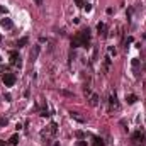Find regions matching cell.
Instances as JSON below:
<instances>
[{"mask_svg":"<svg viewBox=\"0 0 146 146\" xmlns=\"http://www.w3.org/2000/svg\"><path fill=\"white\" fill-rule=\"evenodd\" d=\"M37 54H39V46H34V51H31V61H36Z\"/></svg>","mask_w":146,"mask_h":146,"instance_id":"52a82bcc","label":"cell"},{"mask_svg":"<svg viewBox=\"0 0 146 146\" xmlns=\"http://www.w3.org/2000/svg\"><path fill=\"white\" fill-rule=\"evenodd\" d=\"M0 26H2L4 29H12V26H14V24H12V21L9 17H4L2 21H0Z\"/></svg>","mask_w":146,"mask_h":146,"instance_id":"277c9868","label":"cell"},{"mask_svg":"<svg viewBox=\"0 0 146 146\" xmlns=\"http://www.w3.org/2000/svg\"><path fill=\"white\" fill-rule=\"evenodd\" d=\"M90 44V29H82V31H78L73 37H71V48H88Z\"/></svg>","mask_w":146,"mask_h":146,"instance_id":"6da1fadb","label":"cell"},{"mask_svg":"<svg viewBox=\"0 0 146 146\" xmlns=\"http://www.w3.org/2000/svg\"><path fill=\"white\" fill-rule=\"evenodd\" d=\"M92 104H93V105L97 104V95H93V97H92Z\"/></svg>","mask_w":146,"mask_h":146,"instance_id":"44dd1931","label":"cell"},{"mask_svg":"<svg viewBox=\"0 0 146 146\" xmlns=\"http://www.w3.org/2000/svg\"><path fill=\"white\" fill-rule=\"evenodd\" d=\"M78 146H87V141H83V139H80V141H78Z\"/></svg>","mask_w":146,"mask_h":146,"instance_id":"d6986e66","label":"cell"},{"mask_svg":"<svg viewBox=\"0 0 146 146\" xmlns=\"http://www.w3.org/2000/svg\"><path fill=\"white\" fill-rule=\"evenodd\" d=\"M36 2H37V4H41V0H36Z\"/></svg>","mask_w":146,"mask_h":146,"instance_id":"7402d4cb","label":"cell"},{"mask_svg":"<svg viewBox=\"0 0 146 146\" xmlns=\"http://www.w3.org/2000/svg\"><path fill=\"white\" fill-rule=\"evenodd\" d=\"M92 146H104V139L102 138H93Z\"/></svg>","mask_w":146,"mask_h":146,"instance_id":"30bf717a","label":"cell"},{"mask_svg":"<svg viewBox=\"0 0 146 146\" xmlns=\"http://www.w3.org/2000/svg\"><path fill=\"white\" fill-rule=\"evenodd\" d=\"M132 139H134V141H143V139H144V134H143L141 131H136V132H132Z\"/></svg>","mask_w":146,"mask_h":146,"instance_id":"8992f818","label":"cell"},{"mask_svg":"<svg viewBox=\"0 0 146 146\" xmlns=\"http://www.w3.org/2000/svg\"><path fill=\"white\" fill-rule=\"evenodd\" d=\"M70 116H71V117H73V119H77V121H78V122H83V119L80 117V116L77 114V112H70Z\"/></svg>","mask_w":146,"mask_h":146,"instance_id":"7c38bea8","label":"cell"},{"mask_svg":"<svg viewBox=\"0 0 146 146\" xmlns=\"http://www.w3.org/2000/svg\"><path fill=\"white\" fill-rule=\"evenodd\" d=\"M75 134H77V138H78V139H83V132L82 131H77Z\"/></svg>","mask_w":146,"mask_h":146,"instance_id":"9a60e30c","label":"cell"},{"mask_svg":"<svg viewBox=\"0 0 146 146\" xmlns=\"http://www.w3.org/2000/svg\"><path fill=\"white\" fill-rule=\"evenodd\" d=\"M75 4L77 7H83V0H75Z\"/></svg>","mask_w":146,"mask_h":146,"instance_id":"2e32d148","label":"cell"},{"mask_svg":"<svg viewBox=\"0 0 146 146\" xmlns=\"http://www.w3.org/2000/svg\"><path fill=\"white\" fill-rule=\"evenodd\" d=\"M126 100H128V104H129V105H132V104H136L138 97H136L134 93H131V95H128V97H126Z\"/></svg>","mask_w":146,"mask_h":146,"instance_id":"ba28073f","label":"cell"},{"mask_svg":"<svg viewBox=\"0 0 146 146\" xmlns=\"http://www.w3.org/2000/svg\"><path fill=\"white\" fill-rule=\"evenodd\" d=\"M54 146H60V144H58V143H56V144H54Z\"/></svg>","mask_w":146,"mask_h":146,"instance_id":"603a6c76","label":"cell"},{"mask_svg":"<svg viewBox=\"0 0 146 146\" xmlns=\"http://www.w3.org/2000/svg\"><path fill=\"white\" fill-rule=\"evenodd\" d=\"M17 143H19V134H14L9 139V144H17Z\"/></svg>","mask_w":146,"mask_h":146,"instance_id":"8fae6325","label":"cell"},{"mask_svg":"<svg viewBox=\"0 0 146 146\" xmlns=\"http://www.w3.org/2000/svg\"><path fill=\"white\" fill-rule=\"evenodd\" d=\"M83 7H85V10H87V12H90V10H92V5H90V4H87V5H83Z\"/></svg>","mask_w":146,"mask_h":146,"instance_id":"ac0fdd59","label":"cell"},{"mask_svg":"<svg viewBox=\"0 0 146 146\" xmlns=\"http://www.w3.org/2000/svg\"><path fill=\"white\" fill-rule=\"evenodd\" d=\"M109 66H111V58L107 56V58H105V68H109Z\"/></svg>","mask_w":146,"mask_h":146,"instance_id":"e0dca14e","label":"cell"},{"mask_svg":"<svg viewBox=\"0 0 146 146\" xmlns=\"http://www.w3.org/2000/svg\"><path fill=\"white\" fill-rule=\"evenodd\" d=\"M29 43V39L27 37H21V39L17 41V43H15V46H19V48H22V46H26V44Z\"/></svg>","mask_w":146,"mask_h":146,"instance_id":"9c48e42d","label":"cell"},{"mask_svg":"<svg viewBox=\"0 0 146 146\" xmlns=\"http://www.w3.org/2000/svg\"><path fill=\"white\" fill-rule=\"evenodd\" d=\"M109 102H111V105H117V99H116V95L109 97Z\"/></svg>","mask_w":146,"mask_h":146,"instance_id":"4fadbf2b","label":"cell"},{"mask_svg":"<svg viewBox=\"0 0 146 146\" xmlns=\"http://www.w3.org/2000/svg\"><path fill=\"white\" fill-rule=\"evenodd\" d=\"M109 53H111V54H114V56H116V54H117V51H116V48H109Z\"/></svg>","mask_w":146,"mask_h":146,"instance_id":"5bb4252c","label":"cell"},{"mask_svg":"<svg viewBox=\"0 0 146 146\" xmlns=\"http://www.w3.org/2000/svg\"><path fill=\"white\" fill-rule=\"evenodd\" d=\"M41 116H43V117H48L49 114H48V111H43V112H41Z\"/></svg>","mask_w":146,"mask_h":146,"instance_id":"ffe728a7","label":"cell"},{"mask_svg":"<svg viewBox=\"0 0 146 146\" xmlns=\"http://www.w3.org/2000/svg\"><path fill=\"white\" fill-rule=\"evenodd\" d=\"M15 80H17V78H15L14 73H4V77H2V82H4L5 87H14Z\"/></svg>","mask_w":146,"mask_h":146,"instance_id":"7a4b0ae2","label":"cell"},{"mask_svg":"<svg viewBox=\"0 0 146 146\" xmlns=\"http://www.w3.org/2000/svg\"><path fill=\"white\" fill-rule=\"evenodd\" d=\"M97 31H99V34H102L104 37L107 36V27H105L104 22H99V24H97Z\"/></svg>","mask_w":146,"mask_h":146,"instance_id":"5b68a950","label":"cell"},{"mask_svg":"<svg viewBox=\"0 0 146 146\" xmlns=\"http://www.w3.org/2000/svg\"><path fill=\"white\" fill-rule=\"evenodd\" d=\"M9 58H10V63H12V65H17L19 68L22 66V63H21V56H19L17 51H10V53H9Z\"/></svg>","mask_w":146,"mask_h":146,"instance_id":"3957f363","label":"cell"}]
</instances>
